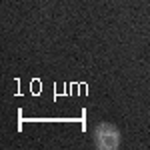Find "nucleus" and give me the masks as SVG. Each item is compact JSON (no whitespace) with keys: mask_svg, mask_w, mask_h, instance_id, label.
<instances>
[{"mask_svg":"<svg viewBox=\"0 0 150 150\" xmlns=\"http://www.w3.org/2000/svg\"><path fill=\"white\" fill-rule=\"evenodd\" d=\"M94 144L100 150H116L120 146V132L118 128L104 122L94 128Z\"/></svg>","mask_w":150,"mask_h":150,"instance_id":"obj_1","label":"nucleus"}]
</instances>
